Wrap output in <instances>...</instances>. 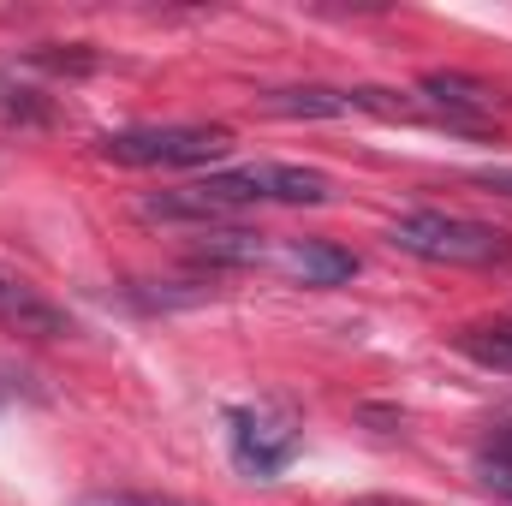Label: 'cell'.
Segmentation results:
<instances>
[{
  "instance_id": "6da1fadb",
  "label": "cell",
  "mask_w": 512,
  "mask_h": 506,
  "mask_svg": "<svg viewBox=\"0 0 512 506\" xmlns=\"http://www.w3.org/2000/svg\"><path fill=\"white\" fill-rule=\"evenodd\" d=\"M387 245L417 262H453V268H489L512 262V233L483 227L471 215H447V209H411L387 227Z\"/></svg>"
},
{
  "instance_id": "7a4b0ae2",
  "label": "cell",
  "mask_w": 512,
  "mask_h": 506,
  "mask_svg": "<svg viewBox=\"0 0 512 506\" xmlns=\"http://www.w3.org/2000/svg\"><path fill=\"white\" fill-rule=\"evenodd\" d=\"M233 149V131L227 126H131V131H108L96 143L102 161L114 167H209Z\"/></svg>"
},
{
  "instance_id": "3957f363",
  "label": "cell",
  "mask_w": 512,
  "mask_h": 506,
  "mask_svg": "<svg viewBox=\"0 0 512 506\" xmlns=\"http://www.w3.org/2000/svg\"><path fill=\"white\" fill-rule=\"evenodd\" d=\"M203 197H215L227 215L251 209V203H328L334 179L316 167H292V161H256V167H233V173H209L197 179Z\"/></svg>"
},
{
  "instance_id": "277c9868",
  "label": "cell",
  "mask_w": 512,
  "mask_h": 506,
  "mask_svg": "<svg viewBox=\"0 0 512 506\" xmlns=\"http://www.w3.org/2000/svg\"><path fill=\"white\" fill-rule=\"evenodd\" d=\"M227 435H233V465L251 477H280L298 453V423L286 411H268V405H233Z\"/></svg>"
},
{
  "instance_id": "5b68a950",
  "label": "cell",
  "mask_w": 512,
  "mask_h": 506,
  "mask_svg": "<svg viewBox=\"0 0 512 506\" xmlns=\"http://www.w3.org/2000/svg\"><path fill=\"white\" fill-rule=\"evenodd\" d=\"M0 328H12L24 340H66L72 334V316L54 298H42L24 274L0 268Z\"/></svg>"
},
{
  "instance_id": "8992f818",
  "label": "cell",
  "mask_w": 512,
  "mask_h": 506,
  "mask_svg": "<svg viewBox=\"0 0 512 506\" xmlns=\"http://www.w3.org/2000/svg\"><path fill=\"white\" fill-rule=\"evenodd\" d=\"M423 102L435 108V114H447V126L459 131H483L489 126V114H495V90L483 84V78H471V72H423Z\"/></svg>"
},
{
  "instance_id": "52a82bcc",
  "label": "cell",
  "mask_w": 512,
  "mask_h": 506,
  "mask_svg": "<svg viewBox=\"0 0 512 506\" xmlns=\"http://www.w3.org/2000/svg\"><path fill=\"white\" fill-rule=\"evenodd\" d=\"M268 262H274L280 274L304 280V286H346V280L358 274V256L340 251V245H328V239H292V245L268 251Z\"/></svg>"
},
{
  "instance_id": "ba28073f",
  "label": "cell",
  "mask_w": 512,
  "mask_h": 506,
  "mask_svg": "<svg viewBox=\"0 0 512 506\" xmlns=\"http://www.w3.org/2000/svg\"><path fill=\"white\" fill-rule=\"evenodd\" d=\"M262 114H280V120H346L358 108H352V90L304 84V90H268L262 96Z\"/></svg>"
},
{
  "instance_id": "9c48e42d",
  "label": "cell",
  "mask_w": 512,
  "mask_h": 506,
  "mask_svg": "<svg viewBox=\"0 0 512 506\" xmlns=\"http://www.w3.org/2000/svg\"><path fill=\"white\" fill-rule=\"evenodd\" d=\"M191 256L209 268H256V262H268V239L245 233V227H203Z\"/></svg>"
},
{
  "instance_id": "30bf717a",
  "label": "cell",
  "mask_w": 512,
  "mask_h": 506,
  "mask_svg": "<svg viewBox=\"0 0 512 506\" xmlns=\"http://www.w3.org/2000/svg\"><path fill=\"white\" fill-rule=\"evenodd\" d=\"M453 346L483 370H512V316L507 322H483V328H459Z\"/></svg>"
},
{
  "instance_id": "8fae6325",
  "label": "cell",
  "mask_w": 512,
  "mask_h": 506,
  "mask_svg": "<svg viewBox=\"0 0 512 506\" xmlns=\"http://www.w3.org/2000/svg\"><path fill=\"white\" fill-rule=\"evenodd\" d=\"M78 506H197L185 495H149V489H114V495H84Z\"/></svg>"
},
{
  "instance_id": "7c38bea8",
  "label": "cell",
  "mask_w": 512,
  "mask_h": 506,
  "mask_svg": "<svg viewBox=\"0 0 512 506\" xmlns=\"http://www.w3.org/2000/svg\"><path fill=\"white\" fill-rule=\"evenodd\" d=\"M477 477H483L495 495L512 501V459H501V453H477Z\"/></svg>"
},
{
  "instance_id": "4fadbf2b",
  "label": "cell",
  "mask_w": 512,
  "mask_h": 506,
  "mask_svg": "<svg viewBox=\"0 0 512 506\" xmlns=\"http://www.w3.org/2000/svg\"><path fill=\"white\" fill-rule=\"evenodd\" d=\"M477 185H483V191H495V197H507V203H512V167H483V173H477Z\"/></svg>"
},
{
  "instance_id": "5bb4252c",
  "label": "cell",
  "mask_w": 512,
  "mask_h": 506,
  "mask_svg": "<svg viewBox=\"0 0 512 506\" xmlns=\"http://www.w3.org/2000/svg\"><path fill=\"white\" fill-rule=\"evenodd\" d=\"M358 506H393V501H358Z\"/></svg>"
}]
</instances>
